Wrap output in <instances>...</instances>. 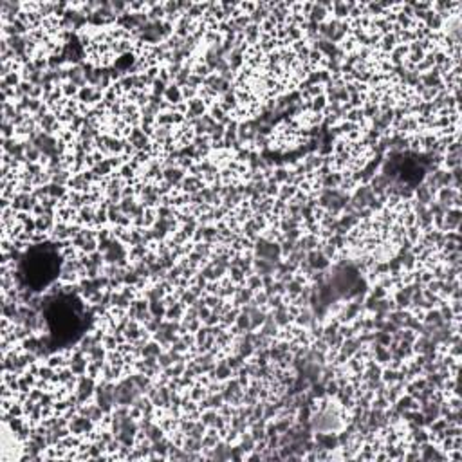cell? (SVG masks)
<instances>
[{"mask_svg":"<svg viewBox=\"0 0 462 462\" xmlns=\"http://www.w3.org/2000/svg\"><path fill=\"white\" fill-rule=\"evenodd\" d=\"M428 291H432L434 294H441V289H443V282L441 280H432L430 283H426L425 285Z\"/></svg>","mask_w":462,"mask_h":462,"instance_id":"57","label":"cell"},{"mask_svg":"<svg viewBox=\"0 0 462 462\" xmlns=\"http://www.w3.org/2000/svg\"><path fill=\"white\" fill-rule=\"evenodd\" d=\"M289 172H291V168H287V166H274V172H273V177H271V179L278 184H287Z\"/></svg>","mask_w":462,"mask_h":462,"instance_id":"38","label":"cell"},{"mask_svg":"<svg viewBox=\"0 0 462 462\" xmlns=\"http://www.w3.org/2000/svg\"><path fill=\"white\" fill-rule=\"evenodd\" d=\"M278 190H280V184L278 183H274L273 179L267 181V188H265V195H267V197L276 199V197H278Z\"/></svg>","mask_w":462,"mask_h":462,"instance_id":"55","label":"cell"},{"mask_svg":"<svg viewBox=\"0 0 462 462\" xmlns=\"http://www.w3.org/2000/svg\"><path fill=\"white\" fill-rule=\"evenodd\" d=\"M269 311L267 309H262V307H258V309H255V311L251 312L249 318H251V330H258L260 327L264 325L265 318H267Z\"/></svg>","mask_w":462,"mask_h":462,"instance_id":"31","label":"cell"},{"mask_svg":"<svg viewBox=\"0 0 462 462\" xmlns=\"http://www.w3.org/2000/svg\"><path fill=\"white\" fill-rule=\"evenodd\" d=\"M60 89H61V94H63V98H67V99H76V98H78V92H80V87L74 85V83H71V81H65V83H61Z\"/></svg>","mask_w":462,"mask_h":462,"instance_id":"40","label":"cell"},{"mask_svg":"<svg viewBox=\"0 0 462 462\" xmlns=\"http://www.w3.org/2000/svg\"><path fill=\"white\" fill-rule=\"evenodd\" d=\"M414 201H417V203L428 206L430 203H434V201H435V195L432 194V190H430L425 183H419L414 188Z\"/></svg>","mask_w":462,"mask_h":462,"instance_id":"16","label":"cell"},{"mask_svg":"<svg viewBox=\"0 0 462 462\" xmlns=\"http://www.w3.org/2000/svg\"><path fill=\"white\" fill-rule=\"evenodd\" d=\"M213 245L215 244H208V242H197V244H194V251H197V253H201L203 256H206V258H210L213 253Z\"/></svg>","mask_w":462,"mask_h":462,"instance_id":"48","label":"cell"},{"mask_svg":"<svg viewBox=\"0 0 462 462\" xmlns=\"http://www.w3.org/2000/svg\"><path fill=\"white\" fill-rule=\"evenodd\" d=\"M459 194H461L459 190L452 188V186H444V188H439V192L435 194V201L450 210V208H453V199L457 197Z\"/></svg>","mask_w":462,"mask_h":462,"instance_id":"13","label":"cell"},{"mask_svg":"<svg viewBox=\"0 0 462 462\" xmlns=\"http://www.w3.org/2000/svg\"><path fill=\"white\" fill-rule=\"evenodd\" d=\"M305 260H307V264L311 265L314 271H327V269L330 267V264H332V262H330V260L327 258L320 249L309 251Z\"/></svg>","mask_w":462,"mask_h":462,"instance_id":"8","label":"cell"},{"mask_svg":"<svg viewBox=\"0 0 462 462\" xmlns=\"http://www.w3.org/2000/svg\"><path fill=\"white\" fill-rule=\"evenodd\" d=\"M184 177H186V170H183L179 166L166 168V170L163 172V179H165L166 183H170L177 192H179V186H181V183H183Z\"/></svg>","mask_w":462,"mask_h":462,"instance_id":"12","label":"cell"},{"mask_svg":"<svg viewBox=\"0 0 462 462\" xmlns=\"http://www.w3.org/2000/svg\"><path fill=\"white\" fill-rule=\"evenodd\" d=\"M222 441L221 434H219L217 428H208L206 434L203 437V450H212L213 446H217L219 443Z\"/></svg>","mask_w":462,"mask_h":462,"instance_id":"30","label":"cell"},{"mask_svg":"<svg viewBox=\"0 0 462 462\" xmlns=\"http://www.w3.org/2000/svg\"><path fill=\"white\" fill-rule=\"evenodd\" d=\"M165 350V347L159 343V341H156L154 338H150V340L146 341L145 347H143L141 350V358H148V356H154V358H159V354Z\"/></svg>","mask_w":462,"mask_h":462,"instance_id":"28","label":"cell"},{"mask_svg":"<svg viewBox=\"0 0 462 462\" xmlns=\"http://www.w3.org/2000/svg\"><path fill=\"white\" fill-rule=\"evenodd\" d=\"M96 385H98V381H96L94 377L90 376H78V385H76V397H78V403H89L94 399V394H96Z\"/></svg>","mask_w":462,"mask_h":462,"instance_id":"1","label":"cell"},{"mask_svg":"<svg viewBox=\"0 0 462 462\" xmlns=\"http://www.w3.org/2000/svg\"><path fill=\"white\" fill-rule=\"evenodd\" d=\"M184 311H186V305H184L183 302H177L172 303V305L166 307V314H165V320H172V321H183L184 318Z\"/></svg>","mask_w":462,"mask_h":462,"instance_id":"23","label":"cell"},{"mask_svg":"<svg viewBox=\"0 0 462 462\" xmlns=\"http://www.w3.org/2000/svg\"><path fill=\"white\" fill-rule=\"evenodd\" d=\"M267 302H269V296L267 292L262 289V291H256L255 296H253V303H255L256 307H262V309H267ZM269 311V309H267Z\"/></svg>","mask_w":462,"mask_h":462,"instance_id":"51","label":"cell"},{"mask_svg":"<svg viewBox=\"0 0 462 462\" xmlns=\"http://www.w3.org/2000/svg\"><path fill=\"white\" fill-rule=\"evenodd\" d=\"M203 188H206V183H204L201 177L186 175L179 186V192H183V194H186V195H194V194H199Z\"/></svg>","mask_w":462,"mask_h":462,"instance_id":"6","label":"cell"},{"mask_svg":"<svg viewBox=\"0 0 462 462\" xmlns=\"http://www.w3.org/2000/svg\"><path fill=\"white\" fill-rule=\"evenodd\" d=\"M184 392H186V396H188L190 399H194L195 403L203 401L204 397H208V394H210V392H208V388L204 387L203 383H199V381H195L194 385L188 388V390H184Z\"/></svg>","mask_w":462,"mask_h":462,"instance_id":"27","label":"cell"},{"mask_svg":"<svg viewBox=\"0 0 462 462\" xmlns=\"http://www.w3.org/2000/svg\"><path fill=\"white\" fill-rule=\"evenodd\" d=\"M127 141L136 148V152H150L152 148V137L146 136L141 130V127H132Z\"/></svg>","mask_w":462,"mask_h":462,"instance_id":"3","label":"cell"},{"mask_svg":"<svg viewBox=\"0 0 462 462\" xmlns=\"http://www.w3.org/2000/svg\"><path fill=\"white\" fill-rule=\"evenodd\" d=\"M190 74H192V67H190V65H184L183 69H181L179 74L175 76L174 83H175V85H179L181 89H183V87H186V83H188Z\"/></svg>","mask_w":462,"mask_h":462,"instance_id":"44","label":"cell"},{"mask_svg":"<svg viewBox=\"0 0 462 462\" xmlns=\"http://www.w3.org/2000/svg\"><path fill=\"white\" fill-rule=\"evenodd\" d=\"M94 217H96V206H83L78 210L76 224H80V226H92L94 224Z\"/></svg>","mask_w":462,"mask_h":462,"instance_id":"18","label":"cell"},{"mask_svg":"<svg viewBox=\"0 0 462 462\" xmlns=\"http://www.w3.org/2000/svg\"><path fill=\"white\" fill-rule=\"evenodd\" d=\"M148 253V245L146 244H139V245H130L128 247V260L130 264L132 262H137V260H143V256Z\"/></svg>","mask_w":462,"mask_h":462,"instance_id":"33","label":"cell"},{"mask_svg":"<svg viewBox=\"0 0 462 462\" xmlns=\"http://www.w3.org/2000/svg\"><path fill=\"white\" fill-rule=\"evenodd\" d=\"M253 271H255L256 274H260V276H264V274H274V271H276V264H273V262H269V260L265 258H256L253 260Z\"/></svg>","mask_w":462,"mask_h":462,"instance_id":"24","label":"cell"},{"mask_svg":"<svg viewBox=\"0 0 462 462\" xmlns=\"http://www.w3.org/2000/svg\"><path fill=\"white\" fill-rule=\"evenodd\" d=\"M370 347H372L374 361L379 363L381 367H387L388 361L392 359V354H390V350H388V347H383V345H377V343H372Z\"/></svg>","mask_w":462,"mask_h":462,"instance_id":"20","label":"cell"},{"mask_svg":"<svg viewBox=\"0 0 462 462\" xmlns=\"http://www.w3.org/2000/svg\"><path fill=\"white\" fill-rule=\"evenodd\" d=\"M103 365H105V361H89V367H87V376L94 377V379L101 377Z\"/></svg>","mask_w":462,"mask_h":462,"instance_id":"45","label":"cell"},{"mask_svg":"<svg viewBox=\"0 0 462 462\" xmlns=\"http://www.w3.org/2000/svg\"><path fill=\"white\" fill-rule=\"evenodd\" d=\"M408 439H410L412 443H417L421 446V444L430 441V432L426 428H415L412 432H408Z\"/></svg>","mask_w":462,"mask_h":462,"instance_id":"32","label":"cell"},{"mask_svg":"<svg viewBox=\"0 0 462 462\" xmlns=\"http://www.w3.org/2000/svg\"><path fill=\"white\" fill-rule=\"evenodd\" d=\"M121 215L123 213H121V210H119V204H109V206H107V217H109L110 224H116Z\"/></svg>","mask_w":462,"mask_h":462,"instance_id":"49","label":"cell"},{"mask_svg":"<svg viewBox=\"0 0 462 462\" xmlns=\"http://www.w3.org/2000/svg\"><path fill=\"white\" fill-rule=\"evenodd\" d=\"M423 25H425L426 29H430L432 33H435V31H443L444 18L439 13H435L434 9H430V11H426L425 20H423Z\"/></svg>","mask_w":462,"mask_h":462,"instance_id":"15","label":"cell"},{"mask_svg":"<svg viewBox=\"0 0 462 462\" xmlns=\"http://www.w3.org/2000/svg\"><path fill=\"white\" fill-rule=\"evenodd\" d=\"M423 323H426V325H434L435 329H441V327L446 325V321L443 320V316H441V312H439L437 307H434V309H428V311H425V318H423Z\"/></svg>","mask_w":462,"mask_h":462,"instance_id":"25","label":"cell"},{"mask_svg":"<svg viewBox=\"0 0 462 462\" xmlns=\"http://www.w3.org/2000/svg\"><path fill=\"white\" fill-rule=\"evenodd\" d=\"M273 283H274V274H264V276H262V285H264V289L269 287V285H273Z\"/></svg>","mask_w":462,"mask_h":462,"instance_id":"58","label":"cell"},{"mask_svg":"<svg viewBox=\"0 0 462 462\" xmlns=\"http://www.w3.org/2000/svg\"><path fill=\"white\" fill-rule=\"evenodd\" d=\"M67 188L71 190V192H80V194H89L90 188H92V183H90L89 179L85 177V174L81 172V174H74L71 177V181H69V184H67Z\"/></svg>","mask_w":462,"mask_h":462,"instance_id":"9","label":"cell"},{"mask_svg":"<svg viewBox=\"0 0 462 462\" xmlns=\"http://www.w3.org/2000/svg\"><path fill=\"white\" fill-rule=\"evenodd\" d=\"M228 276H230V280L235 283V285H245L247 274H245L240 267H230L228 269Z\"/></svg>","mask_w":462,"mask_h":462,"instance_id":"37","label":"cell"},{"mask_svg":"<svg viewBox=\"0 0 462 462\" xmlns=\"http://www.w3.org/2000/svg\"><path fill=\"white\" fill-rule=\"evenodd\" d=\"M210 376V379H213V381H228V379H231L233 377V370L230 368V365L226 363V358H221L217 359V365H215V368H213L212 372L208 374Z\"/></svg>","mask_w":462,"mask_h":462,"instance_id":"7","label":"cell"},{"mask_svg":"<svg viewBox=\"0 0 462 462\" xmlns=\"http://www.w3.org/2000/svg\"><path fill=\"white\" fill-rule=\"evenodd\" d=\"M183 450H186V452H203V441H199V439H194V437H188L186 435V439H184V444H183Z\"/></svg>","mask_w":462,"mask_h":462,"instance_id":"41","label":"cell"},{"mask_svg":"<svg viewBox=\"0 0 462 462\" xmlns=\"http://www.w3.org/2000/svg\"><path fill=\"white\" fill-rule=\"evenodd\" d=\"M76 217H78V210L67 206V204H60L56 210V221L65 222V224H74Z\"/></svg>","mask_w":462,"mask_h":462,"instance_id":"19","label":"cell"},{"mask_svg":"<svg viewBox=\"0 0 462 462\" xmlns=\"http://www.w3.org/2000/svg\"><path fill=\"white\" fill-rule=\"evenodd\" d=\"M361 347H363V345L359 343L356 336H354V338H345L343 343H341V347H340V352H343L347 358H352L354 354L358 352Z\"/></svg>","mask_w":462,"mask_h":462,"instance_id":"29","label":"cell"},{"mask_svg":"<svg viewBox=\"0 0 462 462\" xmlns=\"http://www.w3.org/2000/svg\"><path fill=\"white\" fill-rule=\"evenodd\" d=\"M145 435H146V439H148L150 443H156V441H161L163 437H166L165 430L161 428L157 423H154V425L148 426V428L145 430Z\"/></svg>","mask_w":462,"mask_h":462,"instance_id":"34","label":"cell"},{"mask_svg":"<svg viewBox=\"0 0 462 462\" xmlns=\"http://www.w3.org/2000/svg\"><path fill=\"white\" fill-rule=\"evenodd\" d=\"M103 347L107 350H116L119 347V341H118V338H116V334H112V332H105V336H103Z\"/></svg>","mask_w":462,"mask_h":462,"instance_id":"47","label":"cell"},{"mask_svg":"<svg viewBox=\"0 0 462 462\" xmlns=\"http://www.w3.org/2000/svg\"><path fill=\"white\" fill-rule=\"evenodd\" d=\"M148 309H150V314L156 318H165L166 314V305L163 300H156V302H150V305H148Z\"/></svg>","mask_w":462,"mask_h":462,"instance_id":"42","label":"cell"},{"mask_svg":"<svg viewBox=\"0 0 462 462\" xmlns=\"http://www.w3.org/2000/svg\"><path fill=\"white\" fill-rule=\"evenodd\" d=\"M253 296H255V291H251V289L245 287V285H238L236 291H235V294H233V298H231V303H233V307L240 309V307H244L245 303L253 302Z\"/></svg>","mask_w":462,"mask_h":462,"instance_id":"11","label":"cell"},{"mask_svg":"<svg viewBox=\"0 0 462 462\" xmlns=\"http://www.w3.org/2000/svg\"><path fill=\"white\" fill-rule=\"evenodd\" d=\"M296 247L305 251V253L318 249V247H320V236L312 235V233H303V235L296 240Z\"/></svg>","mask_w":462,"mask_h":462,"instance_id":"14","label":"cell"},{"mask_svg":"<svg viewBox=\"0 0 462 462\" xmlns=\"http://www.w3.org/2000/svg\"><path fill=\"white\" fill-rule=\"evenodd\" d=\"M392 408L397 410L399 414H403V412H406V410H419V403L415 401L414 396H410V394H403V396L392 405Z\"/></svg>","mask_w":462,"mask_h":462,"instance_id":"17","label":"cell"},{"mask_svg":"<svg viewBox=\"0 0 462 462\" xmlns=\"http://www.w3.org/2000/svg\"><path fill=\"white\" fill-rule=\"evenodd\" d=\"M181 90H183V99H184V101H190V99L197 98V94H199V90L194 89V87H190V85L183 87Z\"/></svg>","mask_w":462,"mask_h":462,"instance_id":"56","label":"cell"},{"mask_svg":"<svg viewBox=\"0 0 462 462\" xmlns=\"http://www.w3.org/2000/svg\"><path fill=\"white\" fill-rule=\"evenodd\" d=\"M298 192V186H292V184H280V190H278V197L280 201H283V203H289L294 195H296Z\"/></svg>","mask_w":462,"mask_h":462,"instance_id":"36","label":"cell"},{"mask_svg":"<svg viewBox=\"0 0 462 462\" xmlns=\"http://www.w3.org/2000/svg\"><path fill=\"white\" fill-rule=\"evenodd\" d=\"M461 157L462 154H444L443 168L444 170H453V168L461 166Z\"/></svg>","mask_w":462,"mask_h":462,"instance_id":"39","label":"cell"},{"mask_svg":"<svg viewBox=\"0 0 462 462\" xmlns=\"http://www.w3.org/2000/svg\"><path fill=\"white\" fill-rule=\"evenodd\" d=\"M96 426L98 425L92 423L89 417H83V415H80V414H76L72 419H69V430H71V434L80 435V437H87Z\"/></svg>","mask_w":462,"mask_h":462,"instance_id":"2","label":"cell"},{"mask_svg":"<svg viewBox=\"0 0 462 462\" xmlns=\"http://www.w3.org/2000/svg\"><path fill=\"white\" fill-rule=\"evenodd\" d=\"M312 439L318 444V448H323L327 452H338V448H340L338 434H334V432H314Z\"/></svg>","mask_w":462,"mask_h":462,"instance_id":"4","label":"cell"},{"mask_svg":"<svg viewBox=\"0 0 462 462\" xmlns=\"http://www.w3.org/2000/svg\"><path fill=\"white\" fill-rule=\"evenodd\" d=\"M197 300H199V298L195 296V294H194V292H192V291H190V289H186V291L183 292V296L179 298V302H183L186 307L195 305V302H197Z\"/></svg>","mask_w":462,"mask_h":462,"instance_id":"54","label":"cell"},{"mask_svg":"<svg viewBox=\"0 0 462 462\" xmlns=\"http://www.w3.org/2000/svg\"><path fill=\"white\" fill-rule=\"evenodd\" d=\"M163 320H165V318H156V316H152L150 320L146 321V323H145L143 327L146 329V332H150V334L154 336V334L157 332V330H159V327H161V323H163Z\"/></svg>","mask_w":462,"mask_h":462,"instance_id":"50","label":"cell"},{"mask_svg":"<svg viewBox=\"0 0 462 462\" xmlns=\"http://www.w3.org/2000/svg\"><path fill=\"white\" fill-rule=\"evenodd\" d=\"M186 105H188V112H186V121H192V119H197V118H203L204 114H208V107L204 105V101L201 98H194L190 99V101H186Z\"/></svg>","mask_w":462,"mask_h":462,"instance_id":"10","label":"cell"},{"mask_svg":"<svg viewBox=\"0 0 462 462\" xmlns=\"http://www.w3.org/2000/svg\"><path fill=\"white\" fill-rule=\"evenodd\" d=\"M421 236H423V231L417 226L406 228V240H410L412 244H417V242L421 240Z\"/></svg>","mask_w":462,"mask_h":462,"instance_id":"52","label":"cell"},{"mask_svg":"<svg viewBox=\"0 0 462 462\" xmlns=\"http://www.w3.org/2000/svg\"><path fill=\"white\" fill-rule=\"evenodd\" d=\"M245 287H249L251 291H255V292L262 291V289H264V285H262V276L256 273L249 274V276L245 278Z\"/></svg>","mask_w":462,"mask_h":462,"instance_id":"43","label":"cell"},{"mask_svg":"<svg viewBox=\"0 0 462 462\" xmlns=\"http://www.w3.org/2000/svg\"><path fill=\"white\" fill-rule=\"evenodd\" d=\"M461 222H462L461 208H450L444 213L443 231H461Z\"/></svg>","mask_w":462,"mask_h":462,"instance_id":"5","label":"cell"},{"mask_svg":"<svg viewBox=\"0 0 462 462\" xmlns=\"http://www.w3.org/2000/svg\"><path fill=\"white\" fill-rule=\"evenodd\" d=\"M107 352L109 350L105 349L103 343H98L89 350L87 356H89V361H107Z\"/></svg>","mask_w":462,"mask_h":462,"instance_id":"35","label":"cell"},{"mask_svg":"<svg viewBox=\"0 0 462 462\" xmlns=\"http://www.w3.org/2000/svg\"><path fill=\"white\" fill-rule=\"evenodd\" d=\"M242 34H244L245 43H247L249 47H253V45H258L260 36H262V29H260V25H256V24H249L244 31H242Z\"/></svg>","mask_w":462,"mask_h":462,"instance_id":"21","label":"cell"},{"mask_svg":"<svg viewBox=\"0 0 462 462\" xmlns=\"http://www.w3.org/2000/svg\"><path fill=\"white\" fill-rule=\"evenodd\" d=\"M374 343L388 347L392 343V334H388L385 330H374Z\"/></svg>","mask_w":462,"mask_h":462,"instance_id":"46","label":"cell"},{"mask_svg":"<svg viewBox=\"0 0 462 462\" xmlns=\"http://www.w3.org/2000/svg\"><path fill=\"white\" fill-rule=\"evenodd\" d=\"M165 101H168L170 105H179V103H183L184 99H183V90H181V87L179 85H175V83H170V85L166 87V92H165Z\"/></svg>","mask_w":462,"mask_h":462,"instance_id":"26","label":"cell"},{"mask_svg":"<svg viewBox=\"0 0 462 462\" xmlns=\"http://www.w3.org/2000/svg\"><path fill=\"white\" fill-rule=\"evenodd\" d=\"M314 321H318V320H316V316L312 314L311 307H302L300 314L294 318V321H292V323H294V325H298V327H303V329H309V327H311Z\"/></svg>","mask_w":462,"mask_h":462,"instance_id":"22","label":"cell"},{"mask_svg":"<svg viewBox=\"0 0 462 462\" xmlns=\"http://www.w3.org/2000/svg\"><path fill=\"white\" fill-rule=\"evenodd\" d=\"M166 87H168V83H165L163 80H159V78H157V80L154 81V83H152V87H150L152 94L161 96V98H163V96H165V92H166Z\"/></svg>","mask_w":462,"mask_h":462,"instance_id":"53","label":"cell"}]
</instances>
